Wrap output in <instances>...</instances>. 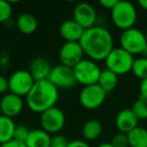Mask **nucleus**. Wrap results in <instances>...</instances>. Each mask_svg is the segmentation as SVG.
<instances>
[{"mask_svg":"<svg viewBox=\"0 0 147 147\" xmlns=\"http://www.w3.org/2000/svg\"><path fill=\"white\" fill-rule=\"evenodd\" d=\"M102 124L98 120L91 119V120H88L84 124L82 129V134L86 140L94 141L100 137V135L102 134Z\"/></svg>","mask_w":147,"mask_h":147,"instance_id":"21","label":"nucleus"},{"mask_svg":"<svg viewBox=\"0 0 147 147\" xmlns=\"http://www.w3.org/2000/svg\"><path fill=\"white\" fill-rule=\"evenodd\" d=\"M10 65V57L7 51H0V71H6Z\"/></svg>","mask_w":147,"mask_h":147,"instance_id":"29","label":"nucleus"},{"mask_svg":"<svg viewBox=\"0 0 147 147\" xmlns=\"http://www.w3.org/2000/svg\"><path fill=\"white\" fill-rule=\"evenodd\" d=\"M141 55H142L143 57H146V59H147V45H146V47H144V49H143V51H142V53H141Z\"/></svg>","mask_w":147,"mask_h":147,"instance_id":"37","label":"nucleus"},{"mask_svg":"<svg viewBox=\"0 0 147 147\" xmlns=\"http://www.w3.org/2000/svg\"><path fill=\"white\" fill-rule=\"evenodd\" d=\"M85 29L74 19L63 21L59 27V33L65 41H80Z\"/></svg>","mask_w":147,"mask_h":147,"instance_id":"16","label":"nucleus"},{"mask_svg":"<svg viewBox=\"0 0 147 147\" xmlns=\"http://www.w3.org/2000/svg\"><path fill=\"white\" fill-rule=\"evenodd\" d=\"M34 80L30 73L25 69H18L9 77V92L19 97H26L34 85Z\"/></svg>","mask_w":147,"mask_h":147,"instance_id":"8","label":"nucleus"},{"mask_svg":"<svg viewBox=\"0 0 147 147\" xmlns=\"http://www.w3.org/2000/svg\"><path fill=\"white\" fill-rule=\"evenodd\" d=\"M79 42L85 55L94 61H105L109 53L114 49L112 33L99 25L85 29Z\"/></svg>","mask_w":147,"mask_h":147,"instance_id":"1","label":"nucleus"},{"mask_svg":"<svg viewBox=\"0 0 147 147\" xmlns=\"http://www.w3.org/2000/svg\"><path fill=\"white\" fill-rule=\"evenodd\" d=\"M59 89L49 80L35 82L25 97L26 105L32 112L41 114L53 108L59 101Z\"/></svg>","mask_w":147,"mask_h":147,"instance_id":"2","label":"nucleus"},{"mask_svg":"<svg viewBox=\"0 0 147 147\" xmlns=\"http://www.w3.org/2000/svg\"><path fill=\"white\" fill-rule=\"evenodd\" d=\"M138 119L131 109H123L117 114L115 124L120 133L128 134L138 126Z\"/></svg>","mask_w":147,"mask_h":147,"instance_id":"15","label":"nucleus"},{"mask_svg":"<svg viewBox=\"0 0 147 147\" xmlns=\"http://www.w3.org/2000/svg\"><path fill=\"white\" fill-rule=\"evenodd\" d=\"M51 136L42 129L30 130L25 140L26 147H49Z\"/></svg>","mask_w":147,"mask_h":147,"instance_id":"17","label":"nucleus"},{"mask_svg":"<svg viewBox=\"0 0 147 147\" xmlns=\"http://www.w3.org/2000/svg\"><path fill=\"white\" fill-rule=\"evenodd\" d=\"M97 147H114L111 143H101L100 145H98Z\"/></svg>","mask_w":147,"mask_h":147,"instance_id":"36","label":"nucleus"},{"mask_svg":"<svg viewBox=\"0 0 147 147\" xmlns=\"http://www.w3.org/2000/svg\"><path fill=\"white\" fill-rule=\"evenodd\" d=\"M11 15H12L11 3L6 0H0V23L8 21Z\"/></svg>","mask_w":147,"mask_h":147,"instance_id":"25","label":"nucleus"},{"mask_svg":"<svg viewBox=\"0 0 147 147\" xmlns=\"http://www.w3.org/2000/svg\"><path fill=\"white\" fill-rule=\"evenodd\" d=\"M0 147H26V145H25L24 142H20V141L12 139V140L4 143V144H1Z\"/></svg>","mask_w":147,"mask_h":147,"instance_id":"32","label":"nucleus"},{"mask_svg":"<svg viewBox=\"0 0 147 147\" xmlns=\"http://www.w3.org/2000/svg\"><path fill=\"white\" fill-rule=\"evenodd\" d=\"M130 147H147V129L137 126L127 134Z\"/></svg>","mask_w":147,"mask_h":147,"instance_id":"22","label":"nucleus"},{"mask_svg":"<svg viewBox=\"0 0 147 147\" xmlns=\"http://www.w3.org/2000/svg\"><path fill=\"white\" fill-rule=\"evenodd\" d=\"M9 91L8 79L3 75H0V95H5Z\"/></svg>","mask_w":147,"mask_h":147,"instance_id":"30","label":"nucleus"},{"mask_svg":"<svg viewBox=\"0 0 147 147\" xmlns=\"http://www.w3.org/2000/svg\"><path fill=\"white\" fill-rule=\"evenodd\" d=\"M84 51L79 41H65L59 51L61 65L71 69L84 59Z\"/></svg>","mask_w":147,"mask_h":147,"instance_id":"11","label":"nucleus"},{"mask_svg":"<svg viewBox=\"0 0 147 147\" xmlns=\"http://www.w3.org/2000/svg\"><path fill=\"white\" fill-rule=\"evenodd\" d=\"M139 98L147 100V78L141 80L140 86H139Z\"/></svg>","mask_w":147,"mask_h":147,"instance_id":"31","label":"nucleus"},{"mask_svg":"<svg viewBox=\"0 0 147 147\" xmlns=\"http://www.w3.org/2000/svg\"><path fill=\"white\" fill-rule=\"evenodd\" d=\"M134 57L122 47H114L105 59L106 69L116 74L117 76L126 75L132 69Z\"/></svg>","mask_w":147,"mask_h":147,"instance_id":"4","label":"nucleus"},{"mask_svg":"<svg viewBox=\"0 0 147 147\" xmlns=\"http://www.w3.org/2000/svg\"><path fill=\"white\" fill-rule=\"evenodd\" d=\"M0 146H1V144H0Z\"/></svg>","mask_w":147,"mask_h":147,"instance_id":"41","label":"nucleus"},{"mask_svg":"<svg viewBox=\"0 0 147 147\" xmlns=\"http://www.w3.org/2000/svg\"><path fill=\"white\" fill-rule=\"evenodd\" d=\"M16 26L22 34H32L37 29V20L33 14L23 12L17 17Z\"/></svg>","mask_w":147,"mask_h":147,"instance_id":"18","label":"nucleus"},{"mask_svg":"<svg viewBox=\"0 0 147 147\" xmlns=\"http://www.w3.org/2000/svg\"><path fill=\"white\" fill-rule=\"evenodd\" d=\"M0 115H1V112H0Z\"/></svg>","mask_w":147,"mask_h":147,"instance_id":"40","label":"nucleus"},{"mask_svg":"<svg viewBox=\"0 0 147 147\" xmlns=\"http://www.w3.org/2000/svg\"><path fill=\"white\" fill-rule=\"evenodd\" d=\"M111 144L114 147H129L128 136L125 133H117L113 136Z\"/></svg>","mask_w":147,"mask_h":147,"instance_id":"27","label":"nucleus"},{"mask_svg":"<svg viewBox=\"0 0 147 147\" xmlns=\"http://www.w3.org/2000/svg\"><path fill=\"white\" fill-rule=\"evenodd\" d=\"M131 71L135 77L140 80H144L147 78V59L140 57L138 59H134Z\"/></svg>","mask_w":147,"mask_h":147,"instance_id":"23","label":"nucleus"},{"mask_svg":"<svg viewBox=\"0 0 147 147\" xmlns=\"http://www.w3.org/2000/svg\"><path fill=\"white\" fill-rule=\"evenodd\" d=\"M47 80L59 90H69L77 84L73 69L63 65L53 67Z\"/></svg>","mask_w":147,"mask_h":147,"instance_id":"10","label":"nucleus"},{"mask_svg":"<svg viewBox=\"0 0 147 147\" xmlns=\"http://www.w3.org/2000/svg\"><path fill=\"white\" fill-rule=\"evenodd\" d=\"M120 47L128 51L132 55H141L147 45L145 33L138 28H132L123 30L120 35Z\"/></svg>","mask_w":147,"mask_h":147,"instance_id":"6","label":"nucleus"},{"mask_svg":"<svg viewBox=\"0 0 147 147\" xmlns=\"http://www.w3.org/2000/svg\"><path fill=\"white\" fill-rule=\"evenodd\" d=\"M51 69L53 67L51 65V63L45 57H37L30 61L28 71L30 73L34 82H39L49 79Z\"/></svg>","mask_w":147,"mask_h":147,"instance_id":"14","label":"nucleus"},{"mask_svg":"<svg viewBox=\"0 0 147 147\" xmlns=\"http://www.w3.org/2000/svg\"><path fill=\"white\" fill-rule=\"evenodd\" d=\"M0 32H1V28H0Z\"/></svg>","mask_w":147,"mask_h":147,"instance_id":"39","label":"nucleus"},{"mask_svg":"<svg viewBox=\"0 0 147 147\" xmlns=\"http://www.w3.org/2000/svg\"><path fill=\"white\" fill-rule=\"evenodd\" d=\"M138 4L140 5L141 8H143L144 10H147V0H140Z\"/></svg>","mask_w":147,"mask_h":147,"instance_id":"35","label":"nucleus"},{"mask_svg":"<svg viewBox=\"0 0 147 147\" xmlns=\"http://www.w3.org/2000/svg\"><path fill=\"white\" fill-rule=\"evenodd\" d=\"M111 19L116 27L126 30L134 27L137 21V10L134 4L129 1H119L111 9Z\"/></svg>","mask_w":147,"mask_h":147,"instance_id":"3","label":"nucleus"},{"mask_svg":"<svg viewBox=\"0 0 147 147\" xmlns=\"http://www.w3.org/2000/svg\"><path fill=\"white\" fill-rule=\"evenodd\" d=\"M15 127L16 125L13 119L0 115V144L12 140Z\"/></svg>","mask_w":147,"mask_h":147,"instance_id":"19","label":"nucleus"},{"mask_svg":"<svg viewBox=\"0 0 147 147\" xmlns=\"http://www.w3.org/2000/svg\"><path fill=\"white\" fill-rule=\"evenodd\" d=\"M41 129L51 134H57L63 128L65 124V115L61 109L57 106L45 111L39 118Z\"/></svg>","mask_w":147,"mask_h":147,"instance_id":"7","label":"nucleus"},{"mask_svg":"<svg viewBox=\"0 0 147 147\" xmlns=\"http://www.w3.org/2000/svg\"><path fill=\"white\" fill-rule=\"evenodd\" d=\"M117 2H118V0H101L100 4L102 5L104 8L110 9L111 10V9L117 4Z\"/></svg>","mask_w":147,"mask_h":147,"instance_id":"34","label":"nucleus"},{"mask_svg":"<svg viewBox=\"0 0 147 147\" xmlns=\"http://www.w3.org/2000/svg\"><path fill=\"white\" fill-rule=\"evenodd\" d=\"M30 130H28L26 126L24 125H16L14 129V133H13V139L20 142H25L26 138L28 137V134Z\"/></svg>","mask_w":147,"mask_h":147,"instance_id":"26","label":"nucleus"},{"mask_svg":"<svg viewBox=\"0 0 147 147\" xmlns=\"http://www.w3.org/2000/svg\"><path fill=\"white\" fill-rule=\"evenodd\" d=\"M132 112L137 117L138 120L147 119V100L146 99L138 98L134 102L131 108Z\"/></svg>","mask_w":147,"mask_h":147,"instance_id":"24","label":"nucleus"},{"mask_svg":"<svg viewBox=\"0 0 147 147\" xmlns=\"http://www.w3.org/2000/svg\"><path fill=\"white\" fill-rule=\"evenodd\" d=\"M73 71L77 84L87 87L98 84L99 77L102 69L97 65L96 61L90 59H83L80 63L73 67Z\"/></svg>","mask_w":147,"mask_h":147,"instance_id":"5","label":"nucleus"},{"mask_svg":"<svg viewBox=\"0 0 147 147\" xmlns=\"http://www.w3.org/2000/svg\"><path fill=\"white\" fill-rule=\"evenodd\" d=\"M73 19L84 29H88L95 26L97 12L91 4L87 2H80L74 8Z\"/></svg>","mask_w":147,"mask_h":147,"instance_id":"12","label":"nucleus"},{"mask_svg":"<svg viewBox=\"0 0 147 147\" xmlns=\"http://www.w3.org/2000/svg\"><path fill=\"white\" fill-rule=\"evenodd\" d=\"M145 36H146V39H147V28H146V30H145Z\"/></svg>","mask_w":147,"mask_h":147,"instance_id":"38","label":"nucleus"},{"mask_svg":"<svg viewBox=\"0 0 147 147\" xmlns=\"http://www.w3.org/2000/svg\"><path fill=\"white\" fill-rule=\"evenodd\" d=\"M98 85L104 90L106 94H108L112 92L118 85V76L107 69H102L98 80Z\"/></svg>","mask_w":147,"mask_h":147,"instance_id":"20","label":"nucleus"},{"mask_svg":"<svg viewBox=\"0 0 147 147\" xmlns=\"http://www.w3.org/2000/svg\"><path fill=\"white\" fill-rule=\"evenodd\" d=\"M67 143H69V141L67 140V138L65 136L55 134L53 136H51L49 147H67Z\"/></svg>","mask_w":147,"mask_h":147,"instance_id":"28","label":"nucleus"},{"mask_svg":"<svg viewBox=\"0 0 147 147\" xmlns=\"http://www.w3.org/2000/svg\"><path fill=\"white\" fill-rule=\"evenodd\" d=\"M107 94L98 84L84 87L79 95L80 103L85 109L96 110L105 102Z\"/></svg>","mask_w":147,"mask_h":147,"instance_id":"9","label":"nucleus"},{"mask_svg":"<svg viewBox=\"0 0 147 147\" xmlns=\"http://www.w3.org/2000/svg\"><path fill=\"white\" fill-rule=\"evenodd\" d=\"M23 100L21 97L12 93H7L3 95L0 100V112L3 116L13 119L18 116L23 109Z\"/></svg>","mask_w":147,"mask_h":147,"instance_id":"13","label":"nucleus"},{"mask_svg":"<svg viewBox=\"0 0 147 147\" xmlns=\"http://www.w3.org/2000/svg\"><path fill=\"white\" fill-rule=\"evenodd\" d=\"M67 147H90V145L84 140H73L67 143Z\"/></svg>","mask_w":147,"mask_h":147,"instance_id":"33","label":"nucleus"}]
</instances>
